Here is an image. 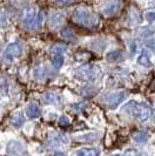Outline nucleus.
Here are the masks:
<instances>
[{"instance_id": "f257e3e1", "label": "nucleus", "mask_w": 155, "mask_h": 156, "mask_svg": "<svg viewBox=\"0 0 155 156\" xmlns=\"http://www.w3.org/2000/svg\"><path fill=\"white\" fill-rule=\"evenodd\" d=\"M20 20L23 27H26L27 30L37 31L40 30L44 23V14L35 7H26L21 13Z\"/></svg>"}, {"instance_id": "f03ea898", "label": "nucleus", "mask_w": 155, "mask_h": 156, "mask_svg": "<svg viewBox=\"0 0 155 156\" xmlns=\"http://www.w3.org/2000/svg\"><path fill=\"white\" fill-rule=\"evenodd\" d=\"M122 110L134 116L140 122H146L150 117V108L143 102H138L134 100L128 101L122 107Z\"/></svg>"}, {"instance_id": "7ed1b4c3", "label": "nucleus", "mask_w": 155, "mask_h": 156, "mask_svg": "<svg viewBox=\"0 0 155 156\" xmlns=\"http://www.w3.org/2000/svg\"><path fill=\"white\" fill-rule=\"evenodd\" d=\"M73 20L78 25L85 27H93L98 23V18L93 12L86 7H77L73 11Z\"/></svg>"}, {"instance_id": "20e7f679", "label": "nucleus", "mask_w": 155, "mask_h": 156, "mask_svg": "<svg viewBox=\"0 0 155 156\" xmlns=\"http://www.w3.org/2000/svg\"><path fill=\"white\" fill-rule=\"evenodd\" d=\"M21 53H23V47L20 46L18 42H12L5 48V51L2 53V58H4L5 61L12 62L14 59L19 58L21 55Z\"/></svg>"}, {"instance_id": "39448f33", "label": "nucleus", "mask_w": 155, "mask_h": 156, "mask_svg": "<svg viewBox=\"0 0 155 156\" xmlns=\"http://www.w3.org/2000/svg\"><path fill=\"white\" fill-rule=\"evenodd\" d=\"M7 154L11 156H26V147L20 141L11 140L7 143Z\"/></svg>"}, {"instance_id": "423d86ee", "label": "nucleus", "mask_w": 155, "mask_h": 156, "mask_svg": "<svg viewBox=\"0 0 155 156\" xmlns=\"http://www.w3.org/2000/svg\"><path fill=\"white\" fill-rule=\"evenodd\" d=\"M126 99V94L124 92H117V93H110L105 96V100L108 103L110 109H115L119 107V105Z\"/></svg>"}, {"instance_id": "0eeeda50", "label": "nucleus", "mask_w": 155, "mask_h": 156, "mask_svg": "<svg viewBox=\"0 0 155 156\" xmlns=\"http://www.w3.org/2000/svg\"><path fill=\"white\" fill-rule=\"evenodd\" d=\"M77 75L85 80H94L98 75V72L94 66H84L77 69Z\"/></svg>"}, {"instance_id": "6e6552de", "label": "nucleus", "mask_w": 155, "mask_h": 156, "mask_svg": "<svg viewBox=\"0 0 155 156\" xmlns=\"http://www.w3.org/2000/svg\"><path fill=\"white\" fill-rule=\"evenodd\" d=\"M65 19H66V16L63 12H60V11L52 12L48 16V25L52 28H58L65 23Z\"/></svg>"}, {"instance_id": "1a4fd4ad", "label": "nucleus", "mask_w": 155, "mask_h": 156, "mask_svg": "<svg viewBox=\"0 0 155 156\" xmlns=\"http://www.w3.org/2000/svg\"><path fill=\"white\" fill-rule=\"evenodd\" d=\"M117 8H119V2L115 1V0H109L108 2H106L103 5L101 11H102V13L105 16H112L117 11Z\"/></svg>"}, {"instance_id": "9d476101", "label": "nucleus", "mask_w": 155, "mask_h": 156, "mask_svg": "<svg viewBox=\"0 0 155 156\" xmlns=\"http://www.w3.org/2000/svg\"><path fill=\"white\" fill-rule=\"evenodd\" d=\"M25 112H26L27 117H30V119H37V117L41 115V109H40V107H39L38 105H35V103L27 105Z\"/></svg>"}, {"instance_id": "9b49d317", "label": "nucleus", "mask_w": 155, "mask_h": 156, "mask_svg": "<svg viewBox=\"0 0 155 156\" xmlns=\"http://www.w3.org/2000/svg\"><path fill=\"white\" fill-rule=\"evenodd\" d=\"M100 151L96 148H81L73 153V156H99Z\"/></svg>"}, {"instance_id": "f8f14e48", "label": "nucleus", "mask_w": 155, "mask_h": 156, "mask_svg": "<svg viewBox=\"0 0 155 156\" xmlns=\"http://www.w3.org/2000/svg\"><path fill=\"white\" fill-rule=\"evenodd\" d=\"M11 123H12V126L16 127V128L18 127H21L25 123V116L23 115V113H20V112L16 113L12 116V119H11Z\"/></svg>"}, {"instance_id": "ddd939ff", "label": "nucleus", "mask_w": 155, "mask_h": 156, "mask_svg": "<svg viewBox=\"0 0 155 156\" xmlns=\"http://www.w3.org/2000/svg\"><path fill=\"white\" fill-rule=\"evenodd\" d=\"M138 63H139L140 66H142V67H145V68H150L152 66H153V63L150 61V59H149V56L147 54H145V53H142V54H140L138 56Z\"/></svg>"}, {"instance_id": "4468645a", "label": "nucleus", "mask_w": 155, "mask_h": 156, "mask_svg": "<svg viewBox=\"0 0 155 156\" xmlns=\"http://www.w3.org/2000/svg\"><path fill=\"white\" fill-rule=\"evenodd\" d=\"M122 58V53L120 51H109L108 53L106 54V60L108 62H116Z\"/></svg>"}, {"instance_id": "2eb2a0df", "label": "nucleus", "mask_w": 155, "mask_h": 156, "mask_svg": "<svg viewBox=\"0 0 155 156\" xmlns=\"http://www.w3.org/2000/svg\"><path fill=\"white\" fill-rule=\"evenodd\" d=\"M99 136V133H85V134H79L75 136V140L78 141H85V142H91V141L95 140Z\"/></svg>"}, {"instance_id": "dca6fc26", "label": "nucleus", "mask_w": 155, "mask_h": 156, "mask_svg": "<svg viewBox=\"0 0 155 156\" xmlns=\"http://www.w3.org/2000/svg\"><path fill=\"white\" fill-rule=\"evenodd\" d=\"M133 140L139 144L146 143L148 141V134L146 132H136V133L133 134Z\"/></svg>"}, {"instance_id": "f3484780", "label": "nucleus", "mask_w": 155, "mask_h": 156, "mask_svg": "<svg viewBox=\"0 0 155 156\" xmlns=\"http://www.w3.org/2000/svg\"><path fill=\"white\" fill-rule=\"evenodd\" d=\"M44 102L46 105H55L58 102V96L53 93H46L44 95Z\"/></svg>"}, {"instance_id": "a211bd4d", "label": "nucleus", "mask_w": 155, "mask_h": 156, "mask_svg": "<svg viewBox=\"0 0 155 156\" xmlns=\"http://www.w3.org/2000/svg\"><path fill=\"white\" fill-rule=\"evenodd\" d=\"M63 55L62 54H54L53 55V66L55 68H61L62 65H63Z\"/></svg>"}, {"instance_id": "6ab92c4d", "label": "nucleus", "mask_w": 155, "mask_h": 156, "mask_svg": "<svg viewBox=\"0 0 155 156\" xmlns=\"http://www.w3.org/2000/svg\"><path fill=\"white\" fill-rule=\"evenodd\" d=\"M139 33L141 38H148V37H152L155 33V28H153V27H143V28H141V31Z\"/></svg>"}, {"instance_id": "aec40b11", "label": "nucleus", "mask_w": 155, "mask_h": 156, "mask_svg": "<svg viewBox=\"0 0 155 156\" xmlns=\"http://www.w3.org/2000/svg\"><path fill=\"white\" fill-rule=\"evenodd\" d=\"M66 49H67V47L65 46V45H60V44H58V45H55V46L51 47V52L54 53V54H62Z\"/></svg>"}, {"instance_id": "412c9836", "label": "nucleus", "mask_w": 155, "mask_h": 156, "mask_svg": "<svg viewBox=\"0 0 155 156\" xmlns=\"http://www.w3.org/2000/svg\"><path fill=\"white\" fill-rule=\"evenodd\" d=\"M61 37L63 39H67V40L72 39L73 38V31L70 28H65V30L61 31Z\"/></svg>"}, {"instance_id": "4be33fe9", "label": "nucleus", "mask_w": 155, "mask_h": 156, "mask_svg": "<svg viewBox=\"0 0 155 156\" xmlns=\"http://www.w3.org/2000/svg\"><path fill=\"white\" fill-rule=\"evenodd\" d=\"M145 19L148 23H154L155 21V11H148L145 13Z\"/></svg>"}, {"instance_id": "5701e85b", "label": "nucleus", "mask_w": 155, "mask_h": 156, "mask_svg": "<svg viewBox=\"0 0 155 156\" xmlns=\"http://www.w3.org/2000/svg\"><path fill=\"white\" fill-rule=\"evenodd\" d=\"M59 125L60 126H68L70 125V119L67 116H61L60 119H59Z\"/></svg>"}, {"instance_id": "b1692460", "label": "nucleus", "mask_w": 155, "mask_h": 156, "mask_svg": "<svg viewBox=\"0 0 155 156\" xmlns=\"http://www.w3.org/2000/svg\"><path fill=\"white\" fill-rule=\"evenodd\" d=\"M146 46H147V48H149L150 51L155 52V39L148 40L147 42H146Z\"/></svg>"}, {"instance_id": "393cba45", "label": "nucleus", "mask_w": 155, "mask_h": 156, "mask_svg": "<svg viewBox=\"0 0 155 156\" xmlns=\"http://www.w3.org/2000/svg\"><path fill=\"white\" fill-rule=\"evenodd\" d=\"M124 156H139V155H138V151L135 149H128V150H126Z\"/></svg>"}, {"instance_id": "a878e982", "label": "nucleus", "mask_w": 155, "mask_h": 156, "mask_svg": "<svg viewBox=\"0 0 155 156\" xmlns=\"http://www.w3.org/2000/svg\"><path fill=\"white\" fill-rule=\"evenodd\" d=\"M55 2H58V4H68L72 0H54Z\"/></svg>"}, {"instance_id": "bb28decb", "label": "nucleus", "mask_w": 155, "mask_h": 156, "mask_svg": "<svg viewBox=\"0 0 155 156\" xmlns=\"http://www.w3.org/2000/svg\"><path fill=\"white\" fill-rule=\"evenodd\" d=\"M53 156H66V154L62 153V151H55L54 154H53Z\"/></svg>"}, {"instance_id": "cd10ccee", "label": "nucleus", "mask_w": 155, "mask_h": 156, "mask_svg": "<svg viewBox=\"0 0 155 156\" xmlns=\"http://www.w3.org/2000/svg\"><path fill=\"white\" fill-rule=\"evenodd\" d=\"M14 2H16V4H21V2H23V1H26V0H13Z\"/></svg>"}, {"instance_id": "c85d7f7f", "label": "nucleus", "mask_w": 155, "mask_h": 156, "mask_svg": "<svg viewBox=\"0 0 155 156\" xmlns=\"http://www.w3.org/2000/svg\"><path fill=\"white\" fill-rule=\"evenodd\" d=\"M139 156H148V155L146 154V153H142V154H140Z\"/></svg>"}, {"instance_id": "c756f323", "label": "nucleus", "mask_w": 155, "mask_h": 156, "mask_svg": "<svg viewBox=\"0 0 155 156\" xmlns=\"http://www.w3.org/2000/svg\"><path fill=\"white\" fill-rule=\"evenodd\" d=\"M113 156H117V155H113Z\"/></svg>"}]
</instances>
